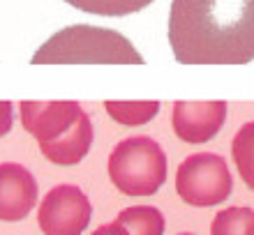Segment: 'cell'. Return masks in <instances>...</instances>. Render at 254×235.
I'll return each mask as SVG.
<instances>
[{
  "label": "cell",
  "mask_w": 254,
  "mask_h": 235,
  "mask_svg": "<svg viewBox=\"0 0 254 235\" xmlns=\"http://www.w3.org/2000/svg\"><path fill=\"white\" fill-rule=\"evenodd\" d=\"M231 157H234L243 182L254 191V122H248L238 129L231 143Z\"/></svg>",
  "instance_id": "11"
},
{
  "label": "cell",
  "mask_w": 254,
  "mask_h": 235,
  "mask_svg": "<svg viewBox=\"0 0 254 235\" xmlns=\"http://www.w3.org/2000/svg\"><path fill=\"white\" fill-rule=\"evenodd\" d=\"M109 178L127 196H150L167 180V155L150 136L123 139L109 155Z\"/></svg>",
  "instance_id": "4"
},
{
  "label": "cell",
  "mask_w": 254,
  "mask_h": 235,
  "mask_svg": "<svg viewBox=\"0 0 254 235\" xmlns=\"http://www.w3.org/2000/svg\"><path fill=\"white\" fill-rule=\"evenodd\" d=\"M21 125L61 166L79 164L93 145V122L79 101H21Z\"/></svg>",
  "instance_id": "2"
},
{
  "label": "cell",
  "mask_w": 254,
  "mask_h": 235,
  "mask_svg": "<svg viewBox=\"0 0 254 235\" xmlns=\"http://www.w3.org/2000/svg\"><path fill=\"white\" fill-rule=\"evenodd\" d=\"M210 235H254V210L227 208L217 212L210 226Z\"/></svg>",
  "instance_id": "13"
},
{
  "label": "cell",
  "mask_w": 254,
  "mask_h": 235,
  "mask_svg": "<svg viewBox=\"0 0 254 235\" xmlns=\"http://www.w3.org/2000/svg\"><path fill=\"white\" fill-rule=\"evenodd\" d=\"M116 222L129 235H162L164 233V215L153 205H132L125 208Z\"/></svg>",
  "instance_id": "9"
},
{
  "label": "cell",
  "mask_w": 254,
  "mask_h": 235,
  "mask_svg": "<svg viewBox=\"0 0 254 235\" xmlns=\"http://www.w3.org/2000/svg\"><path fill=\"white\" fill-rule=\"evenodd\" d=\"M12 101H0V136L12 129Z\"/></svg>",
  "instance_id": "14"
},
{
  "label": "cell",
  "mask_w": 254,
  "mask_h": 235,
  "mask_svg": "<svg viewBox=\"0 0 254 235\" xmlns=\"http://www.w3.org/2000/svg\"><path fill=\"white\" fill-rule=\"evenodd\" d=\"M181 235H192V233H181Z\"/></svg>",
  "instance_id": "16"
},
{
  "label": "cell",
  "mask_w": 254,
  "mask_h": 235,
  "mask_svg": "<svg viewBox=\"0 0 254 235\" xmlns=\"http://www.w3.org/2000/svg\"><path fill=\"white\" fill-rule=\"evenodd\" d=\"M93 217L88 196L74 185H58L40 203L37 222L44 235H81Z\"/></svg>",
  "instance_id": "6"
},
{
  "label": "cell",
  "mask_w": 254,
  "mask_h": 235,
  "mask_svg": "<svg viewBox=\"0 0 254 235\" xmlns=\"http://www.w3.org/2000/svg\"><path fill=\"white\" fill-rule=\"evenodd\" d=\"M107 113L125 127L146 125L157 115L160 101H104Z\"/></svg>",
  "instance_id": "10"
},
{
  "label": "cell",
  "mask_w": 254,
  "mask_h": 235,
  "mask_svg": "<svg viewBox=\"0 0 254 235\" xmlns=\"http://www.w3.org/2000/svg\"><path fill=\"white\" fill-rule=\"evenodd\" d=\"M234 178L224 157L215 152L190 155L176 171V191L188 205L210 208L229 198Z\"/></svg>",
  "instance_id": "5"
},
{
  "label": "cell",
  "mask_w": 254,
  "mask_h": 235,
  "mask_svg": "<svg viewBox=\"0 0 254 235\" xmlns=\"http://www.w3.org/2000/svg\"><path fill=\"white\" fill-rule=\"evenodd\" d=\"M37 203V182L33 173L21 164H0V219L19 222Z\"/></svg>",
  "instance_id": "8"
},
{
  "label": "cell",
  "mask_w": 254,
  "mask_h": 235,
  "mask_svg": "<svg viewBox=\"0 0 254 235\" xmlns=\"http://www.w3.org/2000/svg\"><path fill=\"white\" fill-rule=\"evenodd\" d=\"M227 120V101H176L171 125L176 136L199 145L210 141Z\"/></svg>",
  "instance_id": "7"
},
{
  "label": "cell",
  "mask_w": 254,
  "mask_h": 235,
  "mask_svg": "<svg viewBox=\"0 0 254 235\" xmlns=\"http://www.w3.org/2000/svg\"><path fill=\"white\" fill-rule=\"evenodd\" d=\"M93 235H129L125 229H123L118 222H111V224H104L100 229H95Z\"/></svg>",
  "instance_id": "15"
},
{
  "label": "cell",
  "mask_w": 254,
  "mask_h": 235,
  "mask_svg": "<svg viewBox=\"0 0 254 235\" xmlns=\"http://www.w3.org/2000/svg\"><path fill=\"white\" fill-rule=\"evenodd\" d=\"M35 65H143L141 53L125 35L109 28L76 26L51 35L33 55Z\"/></svg>",
  "instance_id": "3"
},
{
  "label": "cell",
  "mask_w": 254,
  "mask_h": 235,
  "mask_svg": "<svg viewBox=\"0 0 254 235\" xmlns=\"http://www.w3.org/2000/svg\"><path fill=\"white\" fill-rule=\"evenodd\" d=\"M65 2L81 12L97 14V16H129L146 9L155 0H65Z\"/></svg>",
  "instance_id": "12"
},
{
  "label": "cell",
  "mask_w": 254,
  "mask_h": 235,
  "mask_svg": "<svg viewBox=\"0 0 254 235\" xmlns=\"http://www.w3.org/2000/svg\"><path fill=\"white\" fill-rule=\"evenodd\" d=\"M169 44L183 65L254 60V0H174Z\"/></svg>",
  "instance_id": "1"
}]
</instances>
